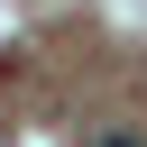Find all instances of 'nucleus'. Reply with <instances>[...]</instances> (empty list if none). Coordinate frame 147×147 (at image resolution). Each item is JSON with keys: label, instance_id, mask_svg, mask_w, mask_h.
<instances>
[{"label": "nucleus", "instance_id": "obj_1", "mask_svg": "<svg viewBox=\"0 0 147 147\" xmlns=\"http://www.w3.org/2000/svg\"><path fill=\"white\" fill-rule=\"evenodd\" d=\"M92 147H138V138H119V129H110V138H92Z\"/></svg>", "mask_w": 147, "mask_h": 147}]
</instances>
